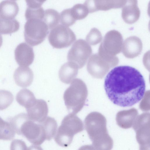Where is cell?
Returning a JSON list of instances; mask_svg holds the SVG:
<instances>
[{
    "instance_id": "obj_16",
    "label": "cell",
    "mask_w": 150,
    "mask_h": 150,
    "mask_svg": "<svg viewBox=\"0 0 150 150\" xmlns=\"http://www.w3.org/2000/svg\"><path fill=\"white\" fill-rule=\"evenodd\" d=\"M18 5L14 0H4L0 3V17L6 19H12L18 14Z\"/></svg>"
},
{
    "instance_id": "obj_14",
    "label": "cell",
    "mask_w": 150,
    "mask_h": 150,
    "mask_svg": "<svg viewBox=\"0 0 150 150\" xmlns=\"http://www.w3.org/2000/svg\"><path fill=\"white\" fill-rule=\"evenodd\" d=\"M45 1L26 0L27 7L25 16L26 20L30 19H43L45 11L41 7Z\"/></svg>"
},
{
    "instance_id": "obj_10",
    "label": "cell",
    "mask_w": 150,
    "mask_h": 150,
    "mask_svg": "<svg viewBox=\"0 0 150 150\" xmlns=\"http://www.w3.org/2000/svg\"><path fill=\"white\" fill-rule=\"evenodd\" d=\"M122 45V53L127 58H133L137 57L142 50V42L138 37L135 36L126 39Z\"/></svg>"
},
{
    "instance_id": "obj_19",
    "label": "cell",
    "mask_w": 150,
    "mask_h": 150,
    "mask_svg": "<svg viewBox=\"0 0 150 150\" xmlns=\"http://www.w3.org/2000/svg\"><path fill=\"white\" fill-rule=\"evenodd\" d=\"M19 27V23L16 19H6L0 17V33L11 34L17 31Z\"/></svg>"
},
{
    "instance_id": "obj_13",
    "label": "cell",
    "mask_w": 150,
    "mask_h": 150,
    "mask_svg": "<svg viewBox=\"0 0 150 150\" xmlns=\"http://www.w3.org/2000/svg\"><path fill=\"white\" fill-rule=\"evenodd\" d=\"M13 77L15 82L18 86L26 88L32 84L33 79V73L28 67L21 66L15 71Z\"/></svg>"
},
{
    "instance_id": "obj_4",
    "label": "cell",
    "mask_w": 150,
    "mask_h": 150,
    "mask_svg": "<svg viewBox=\"0 0 150 150\" xmlns=\"http://www.w3.org/2000/svg\"><path fill=\"white\" fill-rule=\"evenodd\" d=\"M123 39L118 31L112 30L105 35L98 49V54L108 59H113L122 50Z\"/></svg>"
},
{
    "instance_id": "obj_20",
    "label": "cell",
    "mask_w": 150,
    "mask_h": 150,
    "mask_svg": "<svg viewBox=\"0 0 150 150\" xmlns=\"http://www.w3.org/2000/svg\"><path fill=\"white\" fill-rule=\"evenodd\" d=\"M43 20L49 29H52L58 24L60 20V14L54 9H47L45 11Z\"/></svg>"
},
{
    "instance_id": "obj_5",
    "label": "cell",
    "mask_w": 150,
    "mask_h": 150,
    "mask_svg": "<svg viewBox=\"0 0 150 150\" xmlns=\"http://www.w3.org/2000/svg\"><path fill=\"white\" fill-rule=\"evenodd\" d=\"M48 38L53 47L61 49L70 46L75 40L76 36L68 27L59 24L52 29Z\"/></svg>"
},
{
    "instance_id": "obj_24",
    "label": "cell",
    "mask_w": 150,
    "mask_h": 150,
    "mask_svg": "<svg viewBox=\"0 0 150 150\" xmlns=\"http://www.w3.org/2000/svg\"><path fill=\"white\" fill-rule=\"evenodd\" d=\"M103 37L100 31L94 28L91 29L86 37V42L89 45H96L102 40Z\"/></svg>"
},
{
    "instance_id": "obj_8",
    "label": "cell",
    "mask_w": 150,
    "mask_h": 150,
    "mask_svg": "<svg viewBox=\"0 0 150 150\" xmlns=\"http://www.w3.org/2000/svg\"><path fill=\"white\" fill-rule=\"evenodd\" d=\"M14 54L16 62L21 66L28 67L33 61L35 55L33 49L25 42H22L18 45Z\"/></svg>"
},
{
    "instance_id": "obj_2",
    "label": "cell",
    "mask_w": 150,
    "mask_h": 150,
    "mask_svg": "<svg viewBox=\"0 0 150 150\" xmlns=\"http://www.w3.org/2000/svg\"><path fill=\"white\" fill-rule=\"evenodd\" d=\"M88 94L85 83L80 79H74L63 95L64 103L69 112L76 114L81 110L85 105Z\"/></svg>"
},
{
    "instance_id": "obj_11",
    "label": "cell",
    "mask_w": 150,
    "mask_h": 150,
    "mask_svg": "<svg viewBox=\"0 0 150 150\" xmlns=\"http://www.w3.org/2000/svg\"><path fill=\"white\" fill-rule=\"evenodd\" d=\"M140 16V11L137 0L126 1L122 7V16L125 22L132 24L137 21Z\"/></svg>"
},
{
    "instance_id": "obj_9",
    "label": "cell",
    "mask_w": 150,
    "mask_h": 150,
    "mask_svg": "<svg viewBox=\"0 0 150 150\" xmlns=\"http://www.w3.org/2000/svg\"><path fill=\"white\" fill-rule=\"evenodd\" d=\"M126 0H86L83 4L87 8L89 13L99 10L107 11L111 8L123 7Z\"/></svg>"
},
{
    "instance_id": "obj_21",
    "label": "cell",
    "mask_w": 150,
    "mask_h": 150,
    "mask_svg": "<svg viewBox=\"0 0 150 150\" xmlns=\"http://www.w3.org/2000/svg\"><path fill=\"white\" fill-rule=\"evenodd\" d=\"M16 132L10 123L0 117V140H11L15 137Z\"/></svg>"
},
{
    "instance_id": "obj_25",
    "label": "cell",
    "mask_w": 150,
    "mask_h": 150,
    "mask_svg": "<svg viewBox=\"0 0 150 150\" xmlns=\"http://www.w3.org/2000/svg\"><path fill=\"white\" fill-rule=\"evenodd\" d=\"M60 21L62 25L68 27L72 25L76 20L73 17L71 12V8L64 9L60 13Z\"/></svg>"
},
{
    "instance_id": "obj_1",
    "label": "cell",
    "mask_w": 150,
    "mask_h": 150,
    "mask_svg": "<svg viewBox=\"0 0 150 150\" xmlns=\"http://www.w3.org/2000/svg\"><path fill=\"white\" fill-rule=\"evenodd\" d=\"M106 94L114 104L122 107L132 106L143 97L146 85L144 78L137 69L128 66L117 67L105 79Z\"/></svg>"
},
{
    "instance_id": "obj_3",
    "label": "cell",
    "mask_w": 150,
    "mask_h": 150,
    "mask_svg": "<svg viewBox=\"0 0 150 150\" xmlns=\"http://www.w3.org/2000/svg\"><path fill=\"white\" fill-rule=\"evenodd\" d=\"M24 28L25 40L33 46L41 43L49 33V28L42 20L35 18L27 20Z\"/></svg>"
},
{
    "instance_id": "obj_23",
    "label": "cell",
    "mask_w": 150,
    "mask_h": 150,
    "mask_svg": "<svg viewBox=\"0 0 150 150\" xmlns=\"http://www.w3.org/2000/svg\"><path fill=\"white\" fill-rule=\"evenodd\" d=\"M13 97L10 91L0 90V110H3L7 108L12 103Z\"/></svg>"
},
{
    "instance_id": "obj_15",
    "label": "cell",
    "mask_w": 150,
    "mask_h": 150,
    "mask_svg": "<svg viewBox=\"0 0 150 150\" xmlns=\"http://www.w3.org/2000/svg\"><path fill=\"white\" fill-rule=\"evenodd\" d=\"M78 67L75 64L70 62L62 65L59 72V76L60 81L66 84H69L76 76Z\"/></svg>"
},
{
    "instance_id": "obj_22",
    "label": "cell",
    "mask_w": 150,
    "mask_h": 150,
    "mask_svg": "<svg viewBox=\"0 0 150 150\" xmlns=\"http://www.w3.org/2000/svg\"><path fill=\"white\" fill-rule=\"evenodd\" d=\"M70 8L71 14L76 21L85 18L89 13L87 8L83 4H76Z\"/></svg>"
},
{
    "instance_id": "obj_18",
    "label": "cell",
    "mask_w": 150,
    "mask_h": 150,
    "mask_svg": "<svg viewBox=\"0 0 150 150\" xmlns=\"http://www.w3.org/2000/svg\"><path fill=\"white\" fill-rule=\"evenodd\" d=\"M16 99L20 105L26 109L32 104L36 99L31 91L28 89L24 88L17 93Z\"/></svg>"
},
{
    "instance_id": "obj_27",
    "label": "cell",
    "mask_w": 150,
    "mask_h": 150,
    "mask_svg": "<svg viewBox=\"0 0 150 150\" xmlns=\"http://www.w3.org/2000/svg\"><path fill=\"white\" fill-rule=\"evenodd\" d=\"M26 149L25 143L21 140L14 139L11 142L10 150H26Z\"/></svg>"
},
{
    "instance_id": "obj_7",
    "label": "cell",
    "mask_w": 150,
    "mask_h": 150,
    "mask_svg": "<svg viewBox=\"0 0 150 150\" xmlns=\"http://www.w3.org/2000/svg\"><path fill=\"white\" fill-rule=\"evenodd\" d=\"M111 68L110 64L98 54H92L89 58L87 69L93 77L102 79Z\"/></svg>"
},
{
    "instance_id": "obj_28",
    "label": "cell",
    "mask_w": 150,
    "mask_h": 150,
    "mask_svg": "<svg viewBox=\"0 0 150 150\" xmlns=\"http://www.w3.org/2000/svg\"><path fill=\"white\" fill-rule=\"evenodd\" d=\"M3 43V38L2 37L1 35V34H0V47L2 45V44Z\"/></svg>"
},
{
    "instance_id": "obj_12",
    "label": "cell",
    "mask_w": 150,
    "mask_h": 150,
    "mask_svg": "<svg viewBox=\"0 0 150 150\" xmlns=\"http://www.w3.org/2000/svg\"><path fill=\"white\" fill-rule=\"evenodd\" d=\"M26 110L29 119L35 120L45 118L48 112L47 105L46 101L42 99H36Z\"/></svg>"
},
{
    "instance_id": "obj_26",
    "label": "cell",
    "mask_w": 150,
    "mask_h": 150,
    "mask_svg": "<svg viewBox=\"0 0 150 150\" xmlns=\"http://www.w3.org/2000/svg\"><path fill=\"white\" fill-rule=\"evenodd\" d=\"M149 95V91H146L140 103L139 107L142 111H146L150 109Z\"/></svg>"
},
{
    "instance_id": "obj_6",
    "label": "cell",
    "mask_w": 150,
    "mask_h": 150,
    "mask_svg": "<svg viewBox=\"0 0 150 150\" xmlns=\"http://www.w3.org/2000/svg\"><path fill=\"white\" fill-rule=\"evenodd\" d=\"M92 53L91 46L82 39L76 40L69 50L67 55L69 62L76 64L79 69L85 65Z\"/></svg>"
},
{
    "instance_id": "obj_17",
    "label": "cell",
    "mask_w": 150,
    "mask_h": 150,
    "mask_svg": "<svg viewBox=\"0 0 150 150\" xmlns=\"http://www.w3.org/2000/svg\"><path fill=\"white\" fill-rule=\"evenodd\" d=\"M137 110L135 108L123 110L119 111L116 116L118 124L122 127L130 126L137 117Z\"/></svg>"
}]
</instances>
